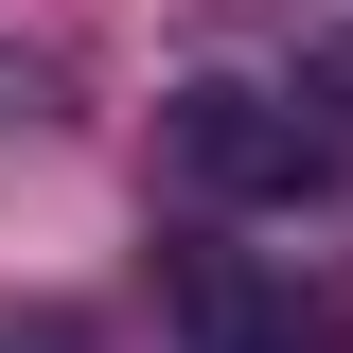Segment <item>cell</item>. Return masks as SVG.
Instances as JSON below:
<instances>
[{
	"mask_svg": "<svg viewBox=\"0 0 353 353\" xmlns=\"http://www.w3.org/2000/svg\"><path fill=\"white\" fill-rule=\"evenodd\" d=\"M159 159L194 176V194H230V212H301L318 176L353 159V124L318 106V88H248V71H194V88H159Z\"/></svg>",
	"mask_w": 353,
	"mask_h": 353,
	"instance_id": "6da1fadb",
	"label": "cell"
},
{
	"mask_svg": "<svg viewBox=\"0 0 353 353\" xmlns=\"http://www.w3.org/2000/svg\"><path fill=\"white\" fill-rule=\"evenodd\" d=\"M176 336L194 353H353V283H301V265H248V248H176Z\"/></svg>",
	"mask_w": 353,
	"mask_h": 353,
	"instance_id": "7a4b0ae2",
	"label": "cell"
},
{
	"mask_svg": "<svg viewBox=\"0 0 353 353\" xmlns=\"http://www.w3.org/2000/svg\"><path fill=\"white\" fill-rule=\"evenodd\" d=\"M0 124H53V71L36 53H0Z\"/></svg>",
	"mask_w": 353,
	"mask_h": 353,
	"instance_id": "3957f363",
	"label": "cell"
},
{
	"mask_svg": "<svg viewBox=\"0 0 353 353\" xmlns=\"http://www.w3.org/2000/svg\"><path fill=\"white\" fill-rule=\"evenodd\" d=\"M0 353H88V318H53V301H36V318H0Z\"/></svg>",
	"mask_w": 353,
	"mask_h": 353,
	"instance_id": "277c9868",
	"label": "cell"
},
{
	"mask_svg": "<svg viewBox=\"0 0 353 353\" xmlns=\"http://www.w3.org/2000/svg\"><path fill=\"white\" fill-rule=\"evenodd\" d=\"M301 88H318V106L353 124V36H318V53H301Z\"/></svg>",
	"mask_w": 353,
	"mask_h": 353,
	"instance_id": "5b68a950",
	"label": "cell"
}]
</instances>
